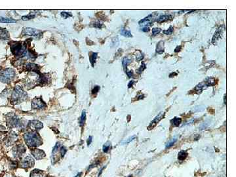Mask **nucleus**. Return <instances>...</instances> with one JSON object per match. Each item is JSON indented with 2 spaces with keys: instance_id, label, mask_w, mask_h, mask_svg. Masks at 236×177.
Returning a JSON list of instances; mask_svg holds the SVG:
<instances>
[{
  "instance_id": "obj_13",
  "label": "nucleus",
  "mask_w": 236,
  "mask_h": 177,
  "mask_svg": "<svg viewBox=\"0 0 236 177\" xmlns=\"http://www.w3.org/2000/svg\"><path fill=\"white\" fill-rule=\"evenodd\" d=\"M164 43L163 41H160V42H158V44H157V47H156V52L158 54H162L163 52H164Z\"/></svg>"
},
{
  "instance_id": "obj_26",
  "label": "nucleus",
  "mask_w": 236,
  "mask_h": 177,
  "mask_svg": "<svg viewBox=\"0 0 236 177\" xmlns=\"http://www.w3.org/2000/svg\"><path fill=\"white\" fill-rule=\"evenodd\" d=\"M131 63V61L130 59H129L128 58H124L123 59V62H122V63H123V67H124V68H127V66L129 65V64L130 63Z\"/></svg>"
},
{
  "instance_id": "obj_44",
  "label": "nucleus",
  "mask_w": 236,
  "mask_h": 177,
  "mask_svg": "<svg viewBox=\"0 0 236 177\" xmlns=\"http://www.w3.org/2000/svg\"><path fill=\"white\" fill-rule=\"evenodd\" d=\"M144 97V95H140V97H138V100H140V99H142Z\"/></svg>"
},
{
  "instance_id": "obj_12",
  "label": "nucleus",
  "mask_w": 236,
  "mask_h": 177,
  "mask_svg": "<svg viewBox=\"0 0 236 177\" xmlns=\"http://www.w3.org/2000/svg\"><path fill=\"white\" fill-rule=\"evenodd\" d=\"M25 152V148L21 146H17L16 147L15 150L13 151V155H15V157H19L22 155Z\"/></svg>"
},
{
  "instance_id": "obj_16",
  "label": "nucleus",
  "mask_w": 236,
  "mask_h": 177,
  "mask_svg": "<svg viewBox=\"0 0 236 177\" xmlns=\"http://www.w3.org/2000/svg\"><path fill=\"white\" fill-rule=\"evenodd\" d=\"M9 33L5 29H2V28H0V38L1 39H8L9 38Z\"/></svg>"
},
{
  "instance_id": "obj_33",
  "label": "nucleus",
  "mask_w": 236,
  "mask_h": 177,
  "mask_svg": "<svg viewBox=\"0 0 236 177\" xmlns=\"http://www.w3.org/2000/svg\"><path fill=\"white\" fill-rule=\"evenodd\" d=\"M93 26L95 28H101L102 26H103V24L101 23L100 22H96L93 24Z\"/></svg>"
},
{
  "instance_id": "obj_32",
  "label": "nucleus",
  "mask_w": 236,
  "mask_h": 177,
  "mask_svg": "<svg viewBox=\"0 0 236 177\" xmlns=\"http://www.w3.org/2000/svg\"><path fill=\"white\" fill-rule=\"evenodd\" d=\"M34 15H28V16H23L22 17V19L23 20H30V19H31V18H34Z\"/></svg>"
},
{
  "instance_id": "obj_5",
  "label": "nucleus",
  "mask_w": 236,
  "mask_h": 177,
  "mask_svg": "<svg viewBox=\"0 0 236 177\" xmlns=\"http://www.w3.org/2000/svg\"><path fill=\"white\" fill-rule=\"evenodd\" d=\"M165 112H161L159 113L157 116L155 118L151 123H150L149 126L148 127V129L149 131L152 130V129H153L156 126V125L157 123H159V121H160L162 119H163L164 117H165Z\"/></svg>"
},
{
  "instance_id": "obj_22",
  "label": "nucleus",
  "mask_w": 236,
  "mask_h": 177,
  "mask_svg": "<svg viewBox=\"0 0 236 177\" xmlns=\"http://www.w3.org/2000/svg\"><path fill=\"white\" fill-rule=\"evenodd\" d=\"M97 55H98V54L97 53V52H92V53L91 54V55H90L89 57L90 62L92 64V66H94V64L95 63V61H96V60H97Z\"/></svg>"
},
{
  "instance_id": "obj_20",
  "label": "nucleus",
  "mask_w": 236,
  "mask_h": 177,
  "mask_svg": "<svg viewBox=\"0 0 236 177\" xmlns=\"http://www.w3.org/2000/svg\"><path fill=\"white\" fill-rule=\"evenodd\" d=\"M0 22L1 23H15L16 22V21L12 18H4V17H2V16H0Z\"/></svg>"
},
{
  "instance_id": "obj_42",
  "label": "nucleus",
  "mask_w": 236,
  "mask_h": 177,
  "mask_svg": "<svg viewBox=\"0 0 236 177\" xmlns=\"http://www.w3.org/2000/svg\"><path fill=\"white\" fill-rule=\"evenodd\" d=\"M181 48H182V47L180 46H178L177 47H176V48L175 49V52H180V50H181Z\"/></svg>"
},
{
  "instance_id": "obj_8",
  "label": "nucleus",
  "mask_w": 236,
  "mask_h": 177,
  "mask_svg": "<svg viewBox=\"0 0 236 177\" xmlns=\"http://www.w3.org/2000/svg\"><path fill=\"white\" fill-rule=\"evenodd\" d=\"M34 161L33 158L30 156H26L25 158H24L22 161L21 162L20 166L23 168H26V167H31L34 166Z\"/></svg>"
},
{
  "instance_id": "obj_11",
  "label": "nucleus",
  "mask_w": 236,
  "mask_h": 177,
  "mask_svg": "<svg viewBox=\"0 0 236 177\" xmlns=\"http://www.w3.org/2000/svg\"><path fill=\"white\" fill-rule=\"evenodd\" d=\"M30 126L32 129H41L43 128V123L38 120H32L30 122Z\"/></svg>"
},
{
  "instance_id": "obj_21",
  "label": "nucleus",
  "mask_w": 236,
  "mask_h": 177,
  "mask_svg": "<svg viewBox=\"0 0 236 177\" xmlns=\"http://www.w3.org/2000/svg\"><path fill=\"white\" fill-rule=\"evenodd\" d=\"M120 33H121V35H123V36L127 37H131L133 36L132 33H131L130 31L124 29V28L121 29Z\"/></svg>"
},
{
  "instance_id": "obj_38",
  "label": "nucleus",
  "mask_w": 236,
  "mask_h": 177,
  "mask_svg": "<svg viewBox=\"0 0 236 177\" xmlns=\"http://www.w3.org/2000/svg\"><path fill=\"white\" fill-rule=\"evenodd\" d=\"M135 138H136V136H133L132 137H130L129 138V139H127V141H125V143H126V144H128V143H129L130 142H131V141H132L133 140H134Z\"/></svg>"
},
{
  "instance_id": "obj_19",
  "label": "nucleus",
  "mask_w": 236,
  "mask_h": 177,
  "mask_svg": "<svg viewBox=\"0 0 236 177\" xmlns=\"http://www.w3.org/2000/svg\"><path fill=\"white\" fill-rule=\"evenodd\" d=\"M171 122L173 127H178L182 123V119L179 118H175L171 120Z\"/></svg>"
},
{
  "instance_id": "obj_25",
  "label": "nucleus",
  "mask_w": 236,
  "mask_h": 177,
  "mask_svg": "<svg viewBox=\"0 0 236 177\" xmlns=\"http://www.w3.org/2000/svg\"><path fill=\"white\" fill-rule=\"evenodd\" d=\"M169 18H170V16L169 15H161L159 16V17L158 18H157V21L158 22H163L169 20Z\"/></svg>"
},
{
  "instance_id": "obj_28",
  "label": "nucleus",
  "mask_w": 236,
  "mask_h": 177,
  "mask_svg": "<svg viewBox=\"0 0 236 177\" xmlns=\"http://www.w3.org/2000/svg\"><path fill=\"white\" fill-rule=\"evenodd\" d=\"M173 26H170L168 30H164L163 31V33H165L166 35H171L172 34L173 32Z\"/></svg>"
},
{
  "instance_id": "obj_30",
  "label": "nucleus",
  "mask_w": 236,
  "mask_h": 177,
  "mask_svg": "<svg viewBox=\"0 0 236 177\" xmlns=\"http://www.w3.org/2000/svg\"><path fill=\"white\" fill-rule=\"evenodd\" d=\"M145 69H146V64H145L144 63H142L141 66H140V68L137 70V72L139 74H141L142 71L145 70Z\"/></svg>"
},
{
  "instance_id": "obj_1",
  "label": "nucleus",
  "mask_w": 236,
  "mask_h": 177,
  "mask_svg": "<svg viewBox=\"0 0 236 177\" xmlns=\"http://www.w3.org/2000/svg\"><path fill=\"white\" fill-rule=\"evenodd\" d=\"M24 140L29 147H37L42 144V140L38 134L35 131L28 132L24 135Z\"/></svg>"
},
{
  "instance_id": "obj_17",
  "label": "nucleus",
  "mask_w": 236,
  "mask_h": 177,
  "mask_svg": "<svg viewBox=\"0 0 236 177\" xmlns=\"http://www.w3.org/2000/svg\"><path fill=\"white\" fill-rule=\"evenodd\" d=\"M187 156H188L187 152L182 150V151H180L179 153H178V160H180V161H184V160L186 159Z\"/></svg>"
},
{
  "instance_id": "obj_2",
  "label": "nucleus",
  "mask_w": 236,
  "mask_h": 177,
  "mask_svg": "<svg viewBox=\"0 0 236 177\" xmlns=\"http://www.w3.org/2000/svg\"><path fill=\"white\" fill-rule=\"evenodd\" d=\"M27 98V95L20 87H15V90L12 94V102L14 104H18L22 102L23 100H26Z\"/></svg>"
},
{
  "instance_id": "obj_14",
  "label": "nucleus",
  "mask_w": 236,
  "mask_h": 177,
  "mask_svg": "<svg viewBox=\"0 0 236 177\" xmlns=\"http://www.w3.org/2000/svg\"><path fill=\"white\" fill-rule=\"evenodd\" d=\"M206 87H207L206 83L205 82H202L201 83H199V85H197L196 87H195V91L197 93H198V94H199V93H201L202 92V91L203 90L204 88H205Z\"/></svg>"
},
{
  "instance_id": "obj_40",
  "label": "nucleus",
  "mask_w": 236,
  "mask_h": 177,
  "mask_svg": "<svg viewBox=\"0 0 236 177\" xmlns=\"http://www.w3.org/2000/svg\"><path fill=\"white\" fill-rule=\"evenodd\" d=\"M141 30H142V32H148L150 29H149V27H148V26H146V27H142Z\"/></svg>"
},
{
  "instance_id": "obj_27",
  "label": "nucleus",
  "mask_w": 236,
  "mask_h": 177,
  "mask_svg": "<svg viewBox=\"0 0 236 177\" xmlns=\"http://www.w3.org/2000/svg\"><path fill=\"white\" fill-rule=\"evenodd\" d=\"M176 142V138H173L171 140H169V142L166 144V148H170L175 144V143Z\"/></svg>"
},
{
  "instance_id": "obj_43",
  "label": "nucleus",
  "mask_w": 236,
  "mask_h": 177,
  "mask_svg": "<svg viewBox=\"0 0 236 177\" xmlns=\"http://www.w3.org/2000/svg\"><path fill=\"white\" fill-rule=\"evenodd\" d=\"M135 83V81H131L129 83V85H128V87L129 88H131V87H132V86H133V85Z\"/></svg>"
},
{
  "instance_id": "obj_31",
  "label": "nucleus",
  "mask_w": 236,
  "mask_h": 177,
  "mask_svg": "<svg viewBox=\"0 0 236 177\" xmlns=\"http://www.w3.org/2000/svg\"><path fill=\"white\" fill-rule=\"evenodd\" d=\"M220 35H221L220 32H219V31L218 30L217 32H216L215 33H214V35L213 38V41L214 39H215V41H216V40H217V39H218L220 37Z\"/></svg>"
},
{
  "instance_id": "obj_41",
  "label": "nucleus",
  "mask_w": 236,
  "mask_h": 177,
  "mask_svg": "<svg viewBox=\"0 0 236 177\" xmlns=\"http://www.w3.org/2000/svg\"><path fill=\"white\" fill-rule=\"evenodd\" d=\"M92 137H89L87 139V145L89 146L90 144V143L92 142Z\"/></svg>"
},
{
  "instance_id": "obj_7",
  "label": "nucleus",
  "mask_w": 236,
  "mask_h": 177,
  "mask_svg": "<svg viewBox=\"0 0 236 177\" xmlns=\"http://www.w3.org/2000/svg\"><path fill=\"white\" fill-rule=\"evenodd\" d=\"M46 106L45 102L39 98H35L32 101V109H42Z\"/></svg>"
},
{
  "instance_id": "obj_3",
  "label": "nucleus",
  "mask_w": 236,
  "mask_h": 177,
  "mask_svg": "<svg viewBox=\"0 0 236 177\" xmlns=\"http://www.w3.org/2000/svg\"><path fill=\"white\" fill-rule=\"evenodd\" d=\"M11 50L14 55L16 57H18V58L24 57L25 55H26V53H27L26 47L23 46L21 44V43L19 42L13 43V44H11Z\"/></svg>"
},
{
  "instance_id": "obj_46",
  "label": "nucleus",
  "mask_w": 236,
  "mask_h": 177,
  "mask_svg": "<svg viewBox=\"0 0 236 177\" xmlns=\"http://www.w3.org/2000/svg\"><path fill=\"white\" fill-rule=\"evenodd\" d=\"M226 95H224V104H226Z\"/></svg>"
},
{
  "instance_id": "obj_45",
  "label": "nucleus",
  "mask_w": 236,
  "mask_h": 177,
  "mask_svg": "<svg viewBox=\"0 0 236 177\" xmlns=\"http://www.w3.org/2000/svg\"><path fill=\"white\" fill-rule=\"evenodd\" d=\"M81 176H82V173H78L75 177H81Z\"/></svg>"
},
{
  "instance_id": "obj_9",
  "label": "nucleus",
  "mask_w": 236,
  "mask_h": 177,
  "mask_svg": "<svg viewBox=\"0 0 236 177\" xmlns=\"http://www.w3.org/2000/svg\"><path fill=\"white\" fill-rule=\"evenodd\" d=\"M7 124L11 127H16L20 125V120L15 116H11L7 119Z\"/></svg>"
},
{
  "instance_id": "obj_39",
  "label": "nucleus",
  "mask_w": 236,
  "mask_h": 177,
  "mask_svg": "<svg viewBox=\"0 0 236 177\" xmlns=\"http://www.w3.org/2000/svg\"><path fill=\"white\" fill-rule=\"evenodd\" d=\"M127 74L129 78H133L134 77V74H133V71H128L127 72Z\"/></svg>"
},
{
  "instance_id": "obj_10",
  "label": "nucleus",
  "mask_w": 236,
  "mask_h": 177,
  "mask_svg": "<svg viewBox=\"0 0 236 177\" xmlns=\"http://www.w3.org/2000/svg\"><path fill=\"white\" fill-rule=\"evenodd\" d=\"M32 154L33 155V156H34L35 158L37 160L41 159L45 156V154L44 151H42V150H37V149L32 150Z\"/></svg>"
},
{
  "instance_id": "obj_6",
  "label": "nucleus",
  "mask_w": 236,
  "mask_h": 177,
  "mask_svg": "<svg viewBox=\"0 0 236 177\" xmlns=\"http://www.w3.org/2000/svg\"><path fill=\"white\" fill-rule=\"evenodd\" d=\"M41 32L38 30L32 28H25L23 29L22 35H30V36H38L41 35Z\"/></svg>"
},
{
  "instance_id": "obj_47",
  "label": "nucleus",
  "mask_w": 236,
  "mask_h": 177,
  "mask_svg": "<svg viewBox=\"0 0 236 177\" xmlns=\"http://www.w3.org/2000/svg\"><path fill=\"white\" fill-rule=\"evenodd\" d=\"M0 70H1V68H0Z\"/></svg>"
},
{
  "instance_id": "obj_15",
  "label": "nucleus",
  "mask_w": 236,
  "mask_h": 177,
  "mask_svg": "<svg viewBox=\"0 0 236 177\" xmlns=\"http://www.w3.org/2000/svg\"><path fill=\"white\" fill-rule=\"evenodd\" d=\"M26 70L28 71H37L38 67L36 64L33 63H28L26 64Z\"/></svg>"
},
{
  "instance_id": "obj_34",
  "label": "nucleus",
  "mask_w": 236,
  "mask_h": 177,
  "mask_svg": "<svg viewBox=\"0 0 236 177\" xmlns=\"http://www.w3.org/2000/svg\"><path fill=\"white\" fill-rule=\"evenodd\" d=\"M60 152H61V154L62 156L63 157L64 155H65L66 152V148H64V147H63V146L61 147V148H60Z\"/></svg>"
},
{
  "instance_id": "obj_36",
  "label": "nucleus",
  "mask_w": 236,
  "mask_h": 177,
  "mask_svg": "<svg viewBox=\"0 0 236 177\" xmlns=\"http://www.w3.org/2000/svg\"><path fill=\"white\" fill-rule=\"evenodd\" d=\"M99 89H100V87H99V86H96V87H95L93 89H92V94H96V93L99 92Z\"/></svg>"
},
{
  "instance_id": "obj_37",
  "label": "nucleus",
  "mask_w": 236,
  "mask_h": 177,
  "mask_svg": "<svg viewBox=\"0 0 236 177\" xmlns=\"http://www.w3.org/2000/svg\"><path fill=\"white\" fill-rule=\"evenodd\" d=\"M61 16H63L64 18H67L69 16H70L71 15H69L68 13H66V12H63V13H61Z\"/></svg>"
},
{
  "instance_id": "obj_18",
  "label": "nucleus",
  "mask_w": 236,
  "mask_h": 177,
  "mask_svg": "<svg viewBox=\"0 0 236 177\" xmlns=\"http://www.w3.org/2000/svg\"><path fill=\"white\" fill-rule=\"evenodd\" d=\"M43 173L41 171L38 169H35L30 174V177H42Z\"/></svg>"
},
{
  "instance_id": "obj_24",
  "label": "nucleus",
  "mask_w": 236,
  "mask_h": 177,
  "mask_svg": "<svg viewBox=\"0 0 236 177\" xmlns=\"http://www.w3.org/2000/svg\"><path fill=\"white\" fill-rule=\"evenodd\" d=\"M85 119H86V112L84 110L82 112V116H81V118L80 120V124L81 126H83V125H84L85 122Z\"/></svg>"
},
{
  "instance_id": "obj_23",
  "label": "nucleus",
  "mask_w": 236,
  "mask_h": 177,
  "mask_svg": "<svg viewBox=\"0 0 236 177\" xmlns=\"http://www.w3.org/2000/svg\"><path fill=\"white\" fill-rule=\"evenodd\" d=\"M112 148L111 143H109V142H106V144H104L103 146V148H102V150H103V152L105 153H108L109 150H110Z\"/></svg>"
},
{
  "instance_id": "obj_4",
  "label": "nucleus",
  "mask_w": 236,
  "mask_h": 177,
  "mask_svg": "<svg viewBox=\"0 0 236 177\" xmlns=\"http://www.w3.org/2000/svg\"><path fill=\"white\" fill-rule=\"evenodd\" d=\"M15 72L13 69L7 68L0 72V81L5 83H9L13 80Z\"/></svg>"
},
{
  "instance_id": "obj_35",
  "label": "nucleus",
  "mask_w": 236,
  "mask_h": 177,
  "mask_svg": "<svg viewBox=\"0 0 236 177\" xmlns=\"http://www.w3.org/2000/svg\"><path fill=\"white\" fill-rule=\"evenodd\" d=\"M136 57H137V61H141L142 59H143V58H144V55H143V54L141 52H139V55H137Z\"/></svg>"
},
{
  "instance_id": "obj_29",
  "label": "nucleus",
  "mask_w": 236,
  "mask_h": 177,
  "mask_svg": "<svg viewBox=\"0 0 236 177\" xmlns=\"http://www.w3.org/2000/svg\"><path fill=\"white\" fill-rule=\"evenodd\" d=\"M161 29L159 28H154L153 29H152V35H156L157 34H158V33L161 32Z\"/></svg>"
}]
</instances>
